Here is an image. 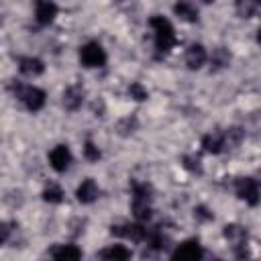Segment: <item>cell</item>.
<instances>
[{
    "label": "cell",
    "mask_w": 261,
    "mask_h": 261,
    "mask_svg": "<svg viewBox=\"0 0 261 261\" xmlns=\"http://www.w3.org/2000/svg\"><path fill=\"white\" fill-rule=\"evenodd\" d=\"M153 33H155V49L159 53H167L173 45H175V33H173V27L167 18L163 16H153L149 20Z\"/></svg>",
    "instance_id": "6da1fadb"
},
{
    "label": "cell",
    "mask_w": 261,
    "mask_h": 261,
    "mask_svg": "<svg viewBox=\"0 0 261 261\" xmlns=\"http://www.w3.org/2000/svg\"><path fill=\"white\" fill-rule=\"evenodd\" d=\"M14 96L18 100L24 102V106L31 110V112H37L45 106V92L41 88H35V86H22V84H16L14 86Z\"/></svg>",
    "instance_id": "7a4b0ae2"
},
{
    "label": "cell",
    "mask_w": 261,
    "mask_h": 261,
    "mask_svg": "<svg viewBox=\"0 0 261 261\" xmlns=\"http://www.w3.org/2000/svg\"><path fill=\"white\" fill-rule=\"evenodd\" d=\"M234 192L241 200H245L251 206H257L261 200V192H259V181L253 177H239L234 181Z\"/></svg>",
    "instance_id": "3957f363"
},
{
    "label": "cell",
    "mask_w": 261,
    "mask_h": 261,
    "mask_svg": "<svg viewBox=\"0 0 261 261\" xmlns=\"http://www.w3.org/2000/svg\"><path fill=\"white\" fill-rule=\"evenodd\" d=\"M80 59L86 67H102L106 63V51L102 49L100 43L90 41L80 49Z\"/></svg>",
    "instance_id": "277c9868"
},
{
    "label": "cell",
    "mask_w": 261,
    "mask_h": 261,
    "mask_svg": "<svg viewBox=\"0 0 261 261\" xmlns=\"http://www.w3.org/2000/svg\"><path fill=\"white\" fill-rule=\"evenodd\" d=\"M204 255L198 239H188L181 245H177V249L171 253V259H181V261H196Z\"/></svg>",
    "instance_id": "5b68a950"
},
{
    "label": "cell",
    "mask_w": 261,
    "mask_h": 261,
    "mask_svg": "<svg viewBox=\"0 0 261 261\" xmlns=\"http://www.w3.org/2000/svg\"><path fill=\"white\" fill-rule=\"evenodd\" d=\"M112 234L116 237H122V239H128L133 243H141L147 239V228L139 222H133V224H118V226H112L110 228Z\"/></svg>",
    "instance_id": "8992f818"
},
{
    "label": "cell",
    "mask_w": 261,
    "mask_h": 261,
    "mask_svg": "<svg viewBox=\"0 0 261 261\" xmlns=\"http://www.w3.org/2000/svg\"><path fill=\"white\" fill-rule=\"evenodd\" d=\"M49 163H51V167H53L57 173H63V171L69 167V163H71V153H69V149H67L65 145L53 147L51 153H49Z\"/></svg>",
    "instance_id": "52a82bcc"
},
{
    "label": "cell",
    "mask_w": 261,
    "mask_h": 261,
    "mask_svg": "<svg viewBox=\"0 0 261 261\" xmlns=\"http://www.w3.org/2000/svg\"><path fill=\"white\" fill-rule=\"evenodd\" d=\"M98 196H100V188H98V184H96L92 177L84 179V181L77 186V190H75V198H77V202H82V204H92V202L98 200Z\"/></svg>",
    "instance_id": "ba28073f"
},
{
    "label": "cell",
    "mask_w": 261,
    "mask_h": 261,
    "mask_svg": "<svg viewBox=\"0 0 261 261\" xmlns=\"http://www.w3.org/2000/svg\"><path fill=\"white\" fill-rule=\"evenodd\" d=\"M35 16L39 24H51L57 16V4L53 0H37Z\"/></svg>",
    "instance_id": "9c48e42d"
},
{
    "label": "cell",
    "mask_w": 261,
    "mask_h": 261,
    "mask_svg": "<svg viewBox=\"0 0 261 261\" xmlns=\"http://www.w3.org/2000/svg\"><path fill=\"white\" fill-rule=\"evenodd\" d=\"M206 59H208L206 49L200 43H194V45L188 47V51H186V65L190 69H200L206 63Z\"/></svg>",
    "instance_id": "30bf717a"
},
{
    "label": "cell",
    "mask_w": 261,
    "mask_h": 261,
    "mask_svg": "<svg viewBox=\"0 0 261 261\" xmlns=\"http://www.w3.org/2000/svg\"><path fill=\"white\" fill-rule=\"evenodd\" d=\"M84 88L82 86H77V84H73V86H69L65 92H63V106L67 108V110H77L80 106H82V102H84Z\"/></svg>",
    "instance_id": "8fae6325"
},
{
    "label": "cell",
    "mask_w": 261,
    "mask_h": 261,
    "mask_svg": "<svg viewBox=\"0 0 261 261\" xmlns=\"http://www.w3.org/2000/svg\"><path fill=\"white\" fill-rule=\"evenodd\" d=\"M202 147H204L206 153L218 155V153L224 149V133H222V130H214V133L204 135V139H202Z\"/></svg>",
    "instance_id": "7c38bea8"
},
{
    "label": "cell",
    "mask_w": 261,
    "mask_h": 261,
    "mask_svg": "<svg viewBox=\"0 0 261 261\" xmlns=\"http://www.w3.org/2000/svg\"><path fill=\"white\" fill-rule=\"evenodd\" d=\"M18 69H20V73H24V75H29V77H35V75L43 73L45 65H43V61L37 59V57H22V59L18 61Z\"/></svg>",
    "instance_id": "4fadbf2b"
},
{
    "label": "cell",
    "mask_w": 261,
    "mask_h": 261,
    "mask_svg": "<svg viewBox=\"0 0 261 261\" xmlns=\"http://www.w3.org/2000/svg\"><path fill=\"white\" fill-rule=\"evenodd\" d=\"M222 234L234 247H245V243H247V230L243 226H239V224H226L224 230H222Z\"/></svg>",
    "instance_id": "5bb4252c"
},
{
    "label": "cell",
    "mask_w": 261,
    "mask_h": 261,
    "mask_svg": "<svg viewBox=\"0 0 261 261\" xmlns=\"http://www.w3.org/2000/svg\"><path fill=\"white\" fill-rule=\"evenodd\" d=\"M230 63V53L224 49V47H216L210 55V69L212 71H220L224 67H228Z\"/></svg>",
    "instance_id": "9a60e30c"
},
{
    "label": "cell",
    "mask_w": 261,
    "mask_h": 261,
    "mask_svg": "<svg viewBox=\"0 0 261 261\" xmlns=\"http://www.w3.org/2000/svg\"><path fill=\"white\" fill-rule=\"evenodd\" d=\"M130 255L133 253L126 247H122V245H110L108 249H104L100 253V257L108 259V261H126V259H130Z\"/></svg>",
    "instance_id": "2e32d148"
},
{
    "label": "cell",
    "mask_w": 261,
    "mask_h": 261,
    "mask_svg": "<svg viewBox=\"0 0 261 261\" xmlns=\"http://www.w3.org/2000/svg\"><path fill=\"white\" fill-rule=\"evenodd\" d=\"M51 257L53 259H65V261H75L82 257V251L73 245H59L57 249L51 251Z\"/></svg>",
    "instance_id": "e0dca14e"
},
{
    "label": "cell",
    "mask_w": 261,
    "mask_h": 261,
    "mask_svg": "<svg viewBox=\"0 0 261 261\" xmlns=\"http://www.w3.org/2000/svg\"><path fill=\"white\" fill-rule=\"evenodd\" d=\"M173 12H175L181 20H188V22H196V20H198V10H196L190 2H186V0H179V2L173 6Z\"/></svg>",
    "instance_id": "ac0fdd59"
},
{
    "label": "cell",
    "mask_w": 261,
    "mask_h": 261,
    "mask_svg": "<svg viewBox=\"0 0 261 261\" xmlns=\"http://www.w3.org/2000/svg\"><path fill=\"white\" fill-rule=\"evenodd\" d=\"M222 133H224V149H237L241 145L243 137H245V130L239 128V126H230Z\"/></svg>",
    "instance_id": "d6986e66"
},
{
    "label": "cell",
    "mask_w": 261,
    "mask_h": 261,
    "mask_svg": "<svg viewBox=\"0 0 261 261\" xmlns=\"http://www.w3.org/2000/svg\"><path fill=\"white\" fill-rule=\"evenodd\" d=\"M133 214L137 220H149L151 218V206L147 200H135L133 198Z\"/></svg>",
    "instance_id": "ffe728a7"
},
{
    "label": "cell",
    "mask_w": 261,
    "mask_h": 261,
    "mask_svg": "<svg viewBox=\"0 0 261 261\" xmlns=\"http://www.w3.org/2000/svg\"><path fill=\"white\" fill-rule=\"evenodd\" d=\"M43 200L49 202V204H59L63 200V190L57 186V184H49L45 190H43Z\"/></svg>",
    "instance_id": "44dd1931"
},
{
    "label": "cell",
    "mask_w": 261,
    "mask_h": 261,
    "mask_svg": "<svg viewBox=\"0 0 261 261\" xmlns=\"http://www.w3.org/2000/svg\"><path fill=\"white\" fill-rule=\"evenodd\" d=\"M257 12V2L255 0H237V14L241 18H251Z\"/></svg>",
    "instance_id": "7402d4cb"
},
{
    "label": "cell",
    "mask_w": 261,
    "mask_h": 261,
    "mask_svg": "<svg viewBox=\"0 0 261 261\" xmlns=\"http://www.w3.org/2000/svg\"><path fill=\"white\" fill-rule=\"evenodd\" d=\"M135 128H137V118L135 116H126V118H122V120H118V124H116V130L120 133V135H130V133H135Z\"/></svg>",
    "instance_id": "603a6c76"
},
{
    "label": "cell",
    "mask_w": 261,
    "mask_h": 261,
    "mask_svg": "<svg viewBox=\"0 0 261 261\" xmlns=\"http://www.w3.org/2000/svg\"><path fill=\"white\" fill-rule=\"evenodd\" d=\"M128 96L133 98V100H137V102H143V100H147V90L143 88V84H139V82H133L130 86H128Z\"/></svg>",
    "instance_id": "cb8c5ba5"
},
{
    "label": "cell",
    "mask_w": 261,
    "mask_h": 261,
    "mask_svg": "<svg viewBox=\"0 0 261 261\" xmlns=\"http://www.w3.org/2000/svg\"><path fill=\"white\" fill-rule=\"evenodd\" d=\"M181 161H184V167H186L188 171H192V173H202V161H200L198 155H186Z\"/></svg>",
    "instance_id": "d4e9b609"
},
{
    "label": "cell",
    "mask_w": 261,
    "mask_h": 261,
    "mask_svg": "<svg viewBox=\"0 0 261 261\" xmlns=\"http://www.w3.org/2000/svg\"><path fill=\"white\" fill-rule=\"evenodd\" d=\"M84 155H86L88 161H98V159H100V149H98L92 141H86V145H84Z\"/></svg>",
    "instance_id": "484cf974"
},
{
    "label": "cell",
    "mask_w": 261,
    "mask_h": 261,
    "mask_svg": "<svg viewBox=\"0 0 261 261\" xmlns=\"http://www.w3.org/2000/svg\"><path fill=\"white\" fill-rule=\"evenodd\" d=\"M194 216L196 218H200V220H210L212 218V214L204 208V206H198V208H194Z\"/></svg>",
    "instance_id": "4316f807"
},
{
    "label": "cell",
    "mask_w": 261,
    "mask_h": 261,
    "mask_svg": "<svg viewBox=\"0 0 261 261\" xmlns=\"http://www.w3.org/2000/svg\"><path fill=\"white\" fill-rule=\"evenodd\" d=\"M8 230H10V228H8V224L4 222V224H2V237H0V243H2V245H4L6 239H8Z\"/></svg>",
    "instance_id": "83f0119b"
},
{
    "label": "cell",
    "mask_w": 261,
    "mask_h": 261,
    "mask_svg": "<svg viewBox=\"0 0 261 261\" xmlns=\"http://www.w3.org/2000/svg\"><path fill=\"white\" fill-rule=\"evenodd\" d=\"M257 43H259V45H261V29H259V31H257Z\"/></svg>",
    "instance_id": "f1b7e54d"
},
{
    "label": "cell",
    "mask_w": 261,
    "mask_h": 261,
    "mask_svg": "<svg viewBox=\"0 0 261 261\" xmlns=\"http://www.w3.org/2000/svg\"><path fill=\"white\" fill-rule=\"evenodd\" d=\"M255 2H257V10L261 12V0H255Z\"/></svg>",
    "instance_id": "f546056e"
},
{
    "label": "cell",
    "mask_w": 261,
    "mask_h": 261,
    "mask_svg": "<svg viewBox=\"0 0 261 261\" xmlns=\"http://www.w3.org/2000/svg\"><path fill=\"white\" fill-rule=\"evenodd\" d=\"M202 2H206V4H210V2H214V0H202Z\"/></svg>",
    "instance_id": "4dcf8cb0"
}]
</instances>
